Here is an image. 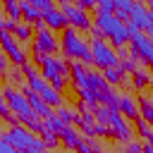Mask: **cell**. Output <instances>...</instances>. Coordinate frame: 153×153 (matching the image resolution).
Wrapping results in <instances>:
<instances>
[{
	"label": "cell",
	"mask_w": 153,
	"mask_h": 153,
	"mask_svg": "<svg viewBox=\"0 0 153 153\" xmlns=\"http://www.w3.org/2000/svg\"><path fill=\"white\" fill-rule=\"evenodd\" d=\"M2 100L12 108V112H14V117L19 120V124L29 127L31 131L43 134L45 124H43V120H41V117H36V112L31 110L29 98L22 93V88H14L12 84H5V88H2Z\"/></svg>",
	"instance_id": "obj_1"
},
{
	"label": "cell",
	"mask_w": 153,
	"mask_h": 153,
	"mask_svg": "<svg viewBox=\"0 0 153 153\" xmlns=\"http://www.w3.org/2000/svg\"><path fill=\"white\" fill-rule=\"evenodd\" d=\"M60 50L65 53V57L69 62H81L86 67L93 65V55H91V43H86V38L81 36V31L67 26L62 31V38H60Z\"/></svg>",
	"instance_id": "obj_2"
},
{
	"label": "cell",
	"mask_w": 153,
	"mask_h": 153,
	"mask_svg": "<svg viewBox=\"0 0 153 153\" xmlns=\"http://www.w3.org/2000/svg\"><path fill=\"white\" fill-rule=\"evenodd\" d=\"M96 26L103 31V36L112 43V48H127L129 45V24L117 19L115 14H96Z\"/></svg>",
	"instance_id": "obj_3"
},
{
	"label": "cell",
	"mask_w": 153,
	"mask_h": 153,
	"mask_svg": "<svg viewBox=\"0 0 153 153\" xmlns=\"http://www.w3.org/2000/svg\"><path fill=\"white\" fill-rule=\"evenodd\" d=\"M41 76L53 88H57L62 93L67 88V84H69V60L67 57H57V55L45 57L43 65H41Z\"/></svg>",
	"instance_id": "obj_4"
},
{
	"label": "cell",
	"mask_w": 153,
	"mask_h": 153,
	"mask_svg": "<svg viewBox=\"0 0 153 153\" xmlns=\"http://www.w3.org/2000/svg\"><path fill=\"white\" fill-rule=\"evenodd\" d=\"M57 48H60V43H57V38H55V33L45 26V29L36 31V36H33L31 60L38 62V65H43V60H45V57H53V55L57 53Z\"/></svg>",
	"instance_id": "obj_5"
},
{
	"label": "cell",
	"mask_w": 153,
	"mask_h": 153,
	"mask_svg": "<svg viewBox=\"0 0 153 153\" xmlns=\"http://www.w3.org/2000/svg\"><path fill=\"white\" fill-rule=\"evenodd\" d=\"M129 48L136 53V57H139L141 65H146L148 69H153V38L146 36L143 31L134 29L131 24H129Z\"/></svg>",
	"instance_id": "obj_6"
},
{
	"label": "cell",
	"mask_w": 153,
	"mask_h": 153,
	"mask_svg": "<svg viewBox=\"0 0 153 153\" xmlns=\"http://www.w3.org/2000/svg\"><path fill=\"white\" fill-rule=\"evenodd\" d=\"M91 55H93V65L96 69H112V67H120V55H117V48H112L110 43L105 41H91Z\"/></svg>",
	"instance_id": "obj_7"
},
{
	"label": "cell",
	"mask_w": 153,
	"mask_h": 153,
	"mask_svg": "<svg viewBox=\"0 0 153 153\" xmlns=\"http://www.w3.org/2000/svg\"><path fill=\"white\" fill-rule=\"evenodd\" d=\"M2 141H7V143H12L19 153H26L38 139L33 136V131L29 129V127H24V124H17V127H7L5 129V134H2Z\"/></svg>",
	"instance_id": "obj_8"
},
{
	"label": "cell",
	"mask_w": 153,
	"mask_h": 153,
	"mask_svg": "<svg viewBox=\"0 0 153 153\" xmlns=\"http://www.w3.org/2000/svg\"><path fill=\"white\" fill-rule=\"evenodd\" d=\"M60 10H62V14L67 17V22H69L72 29H76V31H91V29H93L91 14L84 12L76 2H60Z\"/></svg>",
	"instance_id": "obj_9"
},
{
	"label": "cell",
	"mask_w": 153,
	"mask_h": 153,
	"mask_svg": "<svg viewBox=\"0 0 153 153\" xmlns=\"http://www.w3.org/2000/svg\"><path fill=\"white\" fill-rule=\"evenodd\" d=\"M0 43H2V50H5V55L10 57V62H12L14 67H24V65H29V55H26V50L22 48V43H19L12 33L0 31Z\"/></svg>",
	"instance_id": "obj_10"
},
{
	"label": "cell",
	"mask_w": 153,
	"mask_h": 153,
	"mask_svg": "<svg viewBox=\"0 0 153 153\" xmlns=\"http://www.w3.org/2000/svg\"><path fill=\"white\" fill-rule=\"evenodd\" d=\"M108 129H110V136H112L115 141H122V143H129V141H131L134 129H131V124L122 117V112H120L117 108H112V115H110Z\"/></svg>",
	"instance_id": "obj_11"
},
{
	"label": "cell",
	"mask_w": 153,
	"mask_h": 153,
	"mask_svg": "<svg viewBox=\"0 0 153 153\" xmlns=\"http://www.w3.org/2000/svg\"><path fill=\"white\" fill-rule=\"evenodd\" d=\"M129 24H131L134 29L143 31L146 36H153V12L148 10V5H143V2H134Z\"/></svg>",
	"instance_id": "obj_12"
},
{
	"label": "cell",
	"mask_w": 153,
	"mask_h": 153,
	"mask_svg": "<svg viewBox=\"0 0 153 153\" xmlns=\"http://www.w3.org/2000/svg\"><path fill=\"white\" fill-rule=\"evenodd\" d=\"M22 93L29 98V105H31V110H33V112H36V117H41L43 122H45V120H50V117L55 115V112H53V108H50V105H48V103H45V100H43L38 93H33L29 86H24V88H22Z\"/></svg>",
	"instance_id": "obj_13"
},
{
	"label": "cell",
	"mask_w": 153,
	"mask_h": 153,
	"mask_svg": "<svg viewBox=\"0 0 153 153\" xmlns=\"http://www.w3.org/2000/svg\"><path fill=\"white\" fill-rule=\"evenodd\" d=\"M117 108H120V112H122L124 120H134V122L141 120L139 103H136L134 96H129V93H120V98H117Z\"/></svg>",
	"instance_id": "obj_14"
},
{
	"label": "cell",
	"mask_w": 153,
	"mask_h": 153,
	"mask_svg": "<svg viewBox=\"0 0 153 153\" xmlns=\"http://www.w3.org/2000/svg\"><path fill=\"white\" fill-rule=\"evenodd\" d=\"M43 22H45V26H48L50 31H65V29L69 26V22H67V17L62 14L60 7H55V10L48 12V14H43Z\"/></svg>",
	"instance_id": "obj_15"
},
{
	"label": "cell",
	"mask_w": 153,
	"mask_h": 153,
	"mask_svg": "<svg viewBox=\"0 0 153 153\" xmlns=\"http://www.w3.org/2000/svg\"><path fill=\"white\" fill-rule=\"evenodd\" d=\"M60 141H62V146H65L67 151H79L84 136L76 131V127H65V131L60 134Z\"/></svg>",
	"instance_id": "obj_16"
},
{
	"label": "cell",
	"mask_w": 153,
	"mask_h": 153,
	"mask_svg": "<svg viewBox=\"0 0 153 153\" xmlns=\"http://www.w3.org/2000/svg\"><path fill=\"white\" fill-rule=\"evenodd\" d=\"M86 74H88V67L81 65V62H69V79H72V86H86Z\"/></svg>",
	"instance_id": "obj_17"
},
{
	"label": "cell",
	"mask_w": 153,
	"mask_h": 153,
	"mask_svg": "<svg viewBox=\"0 0 153 153\" xmlns=\"http://www.w3.org/2000/svg\"><path fill=\"white\" fill-rule=\"evenodd\" d=\"M151 81H153V76H151V72L148 69H143V67H139L134 74H131V86H134V91H143L146 86H151Z\"/></svg>",
	"instance_id": "obj_18"
},
{
	"label": "cell",
	"mask_w": 153,
	"mask_h": 153,
	"mask_svg": "<svg viewBox=\"0 0 153 153\" xmlns=\"http://www.w3.org/2000/svg\"><path fill=\"white\" fill-rule=\"evenodd\" d=\"M136 103H139L141 120H146V122L153 127V98H151V96H139V98H136Z\"/></svg>",
	"instance_id": "obj_19"
},
{
	"label": "cell",
	"mask_w": 153,
	"mask_h": 153,
	"mask_svg": "<svg viewBox=\"0 0 153 153\" xmlns=\"http://www.w3.org/2000/svg\"><path fill=\"white\" fill-rule=\"evenodd\" d=\"M55 115H57L67 127H79V124H81V115H79L76 110H72V108H65V105H62Z\"/></svg>",
	"instance_id": "obj_20"
},
{
	"label": "cell",
	"mask_w": 153,
	"mask_h": 153,
	"mask_svg": "<svg viewBox=\"0 0 153 153\" xmlns=\"http://www.w3.org/2000/svg\"><path fill=\"white\" fill-rule=\"evenodd\" d=\"M12 36H14V38H17L19 43H33V36H36V31H33V26H29V24L19 22Z\"/></svg>",
	"instance_id": "obj_21"
},
{
	"label": "cell",
	"mask_w": 153,
	"mask_h": 153,
	"mask_svg": "<svg viewBox=\"0 0 153 153\" xmlns=\"http://www.w3.org/2000/svg\"><path fill=\"white\" fill-rule=\"evenodd\" d=\"M131 7H134L131 0H115V17L122 19V22H129V17H131Z\"/></svg>",
	"instance_id": "obj_22"
},
{
	"label": "cell",
	"mask_w": 153,
	"mask_h": 153,
	"mask_svg": "<svg viewBox=\"0 0 153 153\" xmlns=\"http://www.w3.org/2000/svg\"><path fill=\"white\" fill-rule=\"evenodd\" d=\"M103 76H105V81H108V84H110V86H112V88H115V86H120V84H124V81H127V79H124V76H127V74H124V72H122V69H120V67H112V69H105V72H103Z\"/></svg>",
	"instance_id": "obj_23"
},
{
	"label": "cell",
	"mask_w": 153,
	"mask_h": 153,
	"mask_svg": "<svg viewBox=\"0 0 153 153\" xmlns=\"http://www.w3.org/2000/svg\"><path fill=\"white\" fill-rule=\"evenodd\" d=\"M2 10L7 12V17H10V19H14V22H24V19H22V7H19V2L7 0V2L2 5Z\"/></svg>",
	"instance_id": "obj_24"
},
{
	"label": "cell",
	"mask_w": 153,
	"mask_h": 153,
	"mask_svg": "<svg viewBox=\"0 0 153 153\" xmlns=\"http://www.w3.org/2000/svg\"><path fill=\"white\" fill-rule=\"evenodd\" d=\"M43 124H45V131H53V134H57V136H60V134L65 131V127H67L57 115H53V117H50V120H45Z\"/></svg>",
	"instance_id": "obj_25"
},
{
	"label": "cell",
	"mask_w": 153,
	"mask_h": 153,
	"mask_svg": "<svg viewBox=\"0 0 153 153\" xmlns=\"http://www.w3.org/2000/svg\"><path fill=\"white\" fill-rule=\"evenodd\" d=\"M110 115H112V108H108V105H98L96 112H93L96 122H98V124H105V127H108V122H110Z\"/></svg>",
	"instance_id": "obj_26"
},
{
	"label": "cell",
	"mask_w": 153,
	"mask_h": 153,
	"mask_svg": "<svg viewBox=\"0 0 153 153\" xmlns=\"http://www.w3.org/2000/svg\"><path fill=\"white\" fill-rule=\"evenodd\" d=\"M41 139H43V143H45V148H48V151H53V148H57V143H62L57 134H53V131H45V129H43Z\"/></svg>",
	"instance_id": "obj_27"
},
{
	"label": "cell",
	"mask_w": 153,
	"mask_h": 153,
	"mask_svg": "<svg viewBox=\"0 0 153 153\" xmlns=\"http://www.w3.org/2000/svg\"><path fill=\"white\" fill-rule=\"evenodd\" d=\"M96 14H115V0H98Z\"/></svg>",
	"instance_id": "obj_28"
},
{
	"label": "cell",
	"mask_w": 153,
	"mask_h": 153,
	"mask_svg": "<svg viewBox=\"0 0 153 153\" xmlns=\"http://www.w3.org/2000/svg\"><path fill=\"white\" fill-rule=\"evenodd\" d=\"M22 76H24V72H22V67H14V69H10V72L5 74V79H7V84H12V81H14V84H19V86H22ZM22 88H24V86H22Z\"/></svg>",
	"instance_id": "obj_29"
},
{
	"label": "cell",
	"mask_w": 153,
	"mask_h": 153,
	"mask_svg": "<svg viewBox=\"0 0 153 153\" xmlns=\"http://www.w3.org/2000/svg\"><path fill=\"white\" fill-rule=\"evenodd\" d=\"M134 129H136V134H139V136H143V139L153 131V127H151L146 120H136V122H134Z\"/></svg>",
	"instance_id": "obj_30"
},
{
	"label": "cell",
	"mask_w": 153,
	"mask_h": 153,
	"mask_svg": "<svg viewBox=\"0 0 153 153\" xmlns=\"http://www.w3.org/2000/svg\"><path fill=\"white\" fill-rule=\"evenodd\" d=\"M17 24H19V22H14V19H10V17H2V19H0V31H7V33H14V29H17Z\"/></svg>",
	"instance_id": "obj_31"
},
{
	"label": "cell",
	"mask_w": 153,
	"mask_h": 153,
	"mask_svg": "<svg viewBox=\"0 0 153 153\" xmlns=\"http://www.w3.org/2000/svg\"><path fill=\"white\" fill-rule=\"evenodd\" d=\"M124 153H143V146L139 143V141H129V143H124Z\"/></svg>",
	"instance_id": "obj_32"
},
{
	"label": "cell",
	"mask_w": 153,
	"mask_h": 153,
	"mask_svg": "<svg viewBox=\"0 0 153 153\" xmlns=\"http://www.w3.org/2000/svg\"><path fill=\"white\" fill-rule=\"evenodd\" d=\"M76 5H79L84 12H88V10H96V7H98V0H76Z\"/></svg>",
	"instance_id": "obj_33"
},
{
	"label": "cell",
	"mask_w": 153,
	"mask_h": 153,
	"mask_svg": "<svg viewBox=\"0 0 153 153\" xmlns=\"http://www.w3.org/2000/svg\"><path fill=\"white\" fill-rule=\"evenodd\" d=\"M88 33H91V41H105V36H103V31H100L98 26H93Z\"/></svg>",
	"instance_id": "obj_34"
},
{
	"label": "cell",
	"mask_w": 153,
	"mask_h": 153,
	"mask_svg": "<svg viewBox=\"0 0 153 153\" xmlns=\"http://www.w3.org/2000/svg\"><path fill=\"white\" fill-rule=\"evenodd\" d=\"M0 153H19L12 143H7V141H0Z\"/></svg>",
	"instance_id": "obj_35"
},
{
	"label": "cell",
	"mask_w": 153,
	"mask_h": 153,
	"mask_svg": "<svg viewBox=\"0 0 153 153\" xmlns=\"http://www.w3.org/2000/svg\"><path fill=\"white\" fill-rule=\"evenodd\" d=\"M7 60H10L7 55H5V57H0V72H2V74H7V72H10V62H7Z\"/></svg>",
	"instance_id": "obj_36"
},
{
	"label": "cell",
	"mask_w": 153,
	"mask_h": 153,
	"mask_svg": "<svg viewBox=\"0 0 153 153\" xmlns=\"http://www.w3.org/2000/svg\"><path fill=\"white\" fill-rule=\"evenodd\" d=\"M146 143H148V146H151V148H153V131H151V134H148V136H146Z\"/></svg>",
	"instance_id": "obj_37"
},
{
	"label": "cell",
	"mask_w": 153,
	"mask_h": 153,
	"mask_svg": "<svg viewBox=\"0 0 153 153\" xmlns=\"http://www.w3.org/2000/svg\"><path fill=\"white\" fill-rule=\"evenodd\" d=\"M143 153H153V148H151L148 143H143Z\"/></svg>",
	"instance_id": "obj_38"
},
{
	"label": "cell",
	"mask_w": 153,
	"mask_h": 153,
	"mask_svg": "<svg viewBox=\"0 0 153 153\" xmlns=\"http://www.w3.org/2000/svg\"><path fill=\"white\" fill-rule=\"evenodd\" d=\"M148 10H151V12H153V0H148Z\"/></svg>",
	"instance_id": "obj_39"
},
{
	"label": "cell",
	"mask_w": 153,
	"mask_h": 153,
	"mask_svg": "<svg viewBox=\"0 0 153 153\" xmlns=\"http://www.w3.org/2000/svg\"><path fill=\"white\" fill-rule=\"evenodd\" d=\"M151 86H153V81H151Z\"/></svg>",
	"instance_id": "obj_40"
}]
</instances>
